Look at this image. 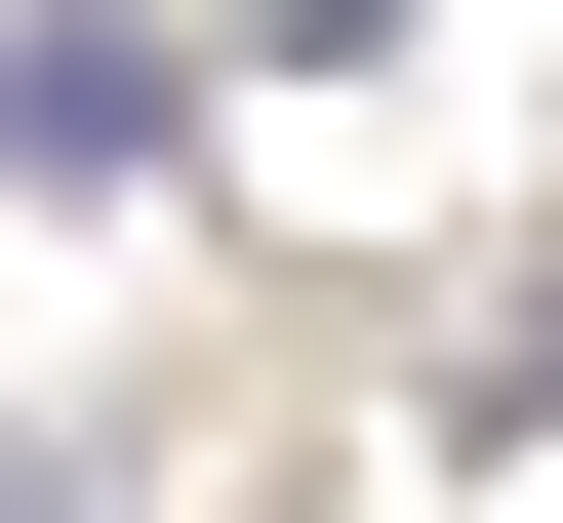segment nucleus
Listing matches in <instances>:
<instances>
[{"mask_svg":"<svg viewBox=\"0 0 563 523\" xmlns=\"http://www.w3.org/2000/svg\"><path fill=\"white\" fill-rule=\"evenodd\" d=\"M0 523H81V483H0Z\"/></svg>","mask_w":563,"mask_h":523,"instance_id":"obj_1","label":"nucleus"}]
</instances>
